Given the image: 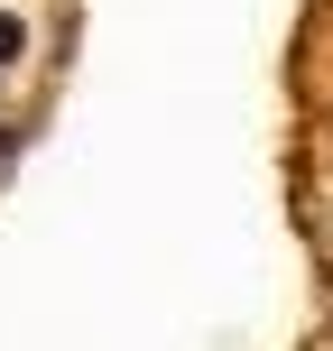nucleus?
Returning <instances> with one entry per match:
<instances>
[{"label":"nucleus","instance_id":"obj_1","mask_svg":"<svg viewBox=\"0 0 333 351\" xmlns=\"http://www.w3.org/2000/svg\"><path fill=\"white\" fill-rule=\"evenodd\" d=\"M19 56H28V19L0 10V65H19Z\"/></svg>","mask_w":333,"mask_h":351},{"label":"nucleus","instance_id":"obj_2","mask_svg":"<svg viewBox=\"0 0 333 351\" xmlns=\"http://www.w3.org/2000/svg\"><path fill=\"white\" fill-rule=\"evenodd\" d=\"M10 148H19V130H10V121H0V158H10Z\"/></svg>","mask_w":333,"mask_h":351}]
</instances>
